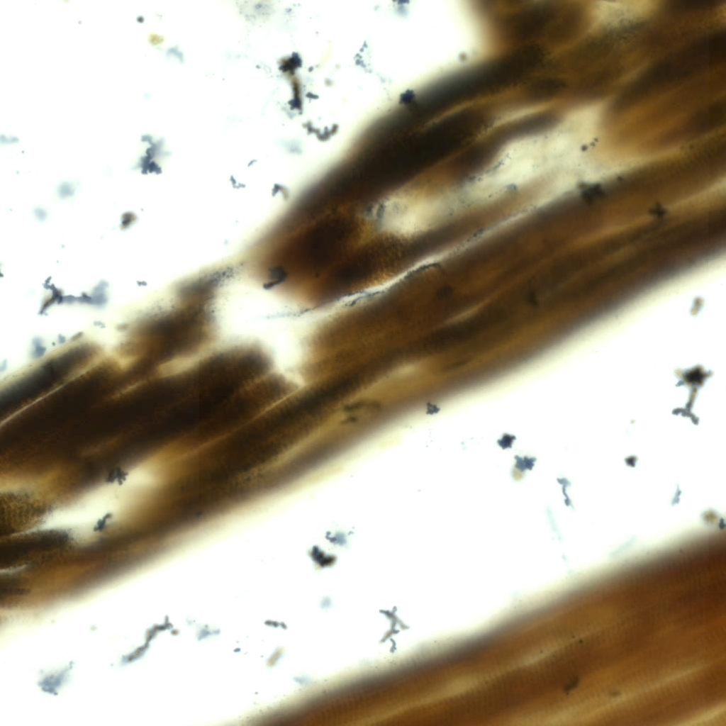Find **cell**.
Returning <instances> with one entry per match:
<instances>
[{"instance_id":"cell-1","label":"cell","mask_w":726,"mask_h":726,"mask_svg":"<svg viewBox=\"0 0 726 726\" xmlns=\"http://www.w3.org/2000/svg\"><path fill=\"white\" fill-rule=\"evenodd\" d=\"M140 488L128 475L119 484L104 486L88 494L70 508L51 514L43 523L45 529L87 530L118 512L128 495Z\"/></svg>"}]
</instances>
